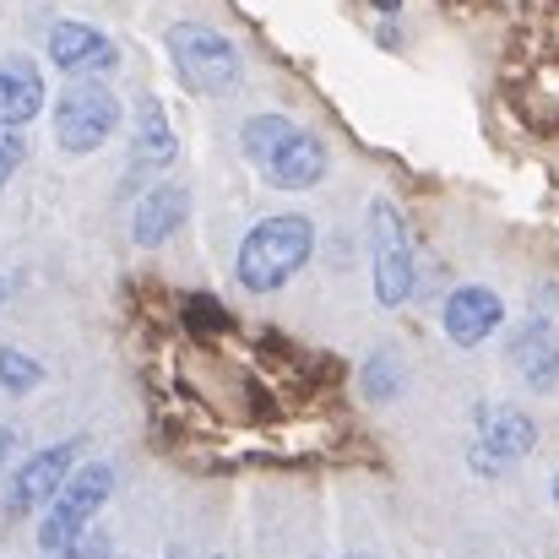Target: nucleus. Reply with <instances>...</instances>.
Here are the masks:
<instances>
[{
  "label": "nucleus",
  "instance_id": "6",
  "mask_svg": "<svg viewBox=\"0 0 559 559\" xmlns=\"http://www.w3.org/2000/svg\"><path fill=\"white\" fill-rule=\"evenodd\" d=\"M370 266H374V305H380V310L407 305L418 266H413V245H407L402 212H396L385 195L370 201Z\"/></svg>",
  "mask_w": 559,
  "mask_h": 559
},
{
  "label": "nucleus",
  "instance_id": "15",
  "mask_svg": "<svg viewBox=\"0 0 559 559\" xmlns=\"http://www.w3.org/2000/svg\"><path fill=\"white\" fill-rule=\"evenodd\" d=\"M44 385V365L33 354H22L16 343H0V391L5 396H27Z\"/></svg>",
  "mask_w": 559,
  "mask_h": 559
},
{
  "label": "nucleus",
  "instance_id": "1",
  "mask_svg": "<svg viewBox=\"0 0 559 559\" xmlns=\"http://www.w3.org/2000/svg\"><path fill=\"white\" fill-rule=\"evenodd\" d=\"M239 153L261 169V180L272 190H310L332 169L326 142L288 115H250L239 126Z\"/></svg>",
  "mask_w": 559,
  "mask_h": 559
},
{
  "label": "nucleus",
  "instance_id": "2",
  "mask_svg": "<svg viewBox=\"0 0 559 559\" xmlns=\"http://www.w3.org/2000/svg\"><path fill=\"white\" fill-rule=\"evenodd\" d=\"M316 255V223L305 212H277L261 217L234 255V277L245 294H277L283 283H294Z\"/></svg>",
  "mask_w": 559,
  "mask_h": 559
},
{
  "label": "nucleus",
  "instance_id": "16",
  "mask_svg": "<svg viewBox=\"0 0 559 559\" xmlns=\"http://www.w3.org/2000/svg\"><path fill=\"white\" fill-rule=\"evenodd\" d=\"M402 354L396 348H374L370 365H365V396L370 402H391L396 391H402Z\"/></svg>",
  "mask_w": 559,
  "mask_h": 559
},
{
  "label": "nucleus",
  "instance_id": "7",
  "mask_svg": "<svg viewBox=\"0 0 559 559\" xmlns=\"http://www.w3.org/2000/svg\"><path fill=\"white\" fill-rule=\"evenodd\" d=\"M511 365L533 391H549L559 380V294L538 288L527 305V321L511 337Z\"/></svg>",
  "mask_w": 559,
  "mask_h": 559
},
{
  "label": "nucleus",
  "instance_id": "24",
  "mask_svg": "<svg viewBox=\"0 0 559 559\" xmlns=\"http://www.w3.org/2000/svg\"><path fill=\"white\" fill-rule=\"evenodd\" d=\"M555 506H559V473H555Z\"/></svg>",
  "mask_w": 559,
  "mask_h": 559
},
{
  "label": "nucleus",
  "instance_id": "3",
  "mask_svg": "<svg viewBox=\"0 0 559 559\" xmlns=\"http://www.w3.org/2000/svg\"><path fill=\"white\" fill-rule=\"evenodd\" d=\"M109 495H115V462L71 467L66 484L49 495V511L38 516V555H60V549L82 544V533L93 527V516L104 511Z\"/></svg>",
  "mask_w": 559,
  "mask_h": 559
},
{
  "label": "nucleus",
  "instance_id": "22",
  "mask_svg": "<svg viewBox=\"0 0 559 559\" xmlns=\"http://www.w3.org/2000/svg\"><path fill=\"white\" fill-rule=\"evenodd\" d=\"M374 5H380V11H396V5H402V0H374Z\"/></svg>",
  "mask_w": 559,
  "mask_h": 559
},
{
  "label": "nucleus",
  "instance_id": "14",
  "mask_svg": "<svg viewBox=\"0 0 559 559\" xmlns=\"http://www.w3.org/2000/svg\"><path fill=\"white\" fill-rule=\"evenodd\" d=\"M38 109H44V76H38V66L33 60H22V55H11V60H0V126H33L38 120Z\"/></svg>",
  "mask_w": 559,
  "mask_h": 559
},
{
  "label": "nucleus",
  "instance_id": "21",
  "mask_svg": "<svg viewBox=\"0 0 559 559\" xmlns=\"http://www.w3.org/2000/svg\"><path fill=\"white\" fill-rule=\"evenodd\" d=\"M87 559H115V549H109V544H98V549H93Z\"/></svg>",
  "mask_w": 559,
  "mask_h": 559
},
{
  "label": "nucleus",
  "instance_id": "11",
  "mask_svg": "<svg viewBox=\"0 0 559 559\" xmlns=\"http://www.w3.org/2000/svg\"><path fill=\"white\" fill-rule=\"evenodd\" d=\"M445 337L456 343V348H478V343H489L495 332H500V321H506V305H500V294L495 288H484V283H467V288H456L451 299H445Z\"/></svg>",
  "mask_w": 559,
  "mask_h": 559
},
{
  "label": "nucleus",
  "instance_id": "18",
  "mask_svg": "<svg viewBox=\"0 0 559 559\" xmlns=\"http://www.w3.org/2000/svg\"><path fill=\"white\" fill-rule=\"evenodd\" d=\"M22 158H27V142H22V131H16V126H0V190L11 186V175L22 169Z\"/></svg>",
  "mask_w": 559,
  "mask_h": 559
},
{
  "label": "nucleus",
  "instance_id": "10",
  "mask_svg": "<svg viewBox=\"0 0 559 559\" xmlns=\"http://www.w3.org/2000/svg\"><path fill=\"white\" fill-rule=\"evenodd\" d=\"M44 49H49V66L66 71V76H104V71L120 66L115 38L104 27H93V22H76V16L55 22L49 38H44Z\"/></svg>",
  "mask_w": 559,
  "mask_h": 559
},
{
  "label": "nucleus",
  "instance_id": "4",
  "mask_svg": "<svg viewBox=\"0 0 559 559\" xmlns=\"http://www.w3.org/2000/svg\"><path fill=\"white\" fill-rule=\"evenodd\" d=\"M164 44H169V60H175V71H180V82H186L190 93H201V98L239 93L245 60H239V49L217 27H206V22H175L164 33Z\"/></svg>",
  "mask_w": 559,
  "mask_h": 559
},
{
  "label": "nucleus",
  "instance_id": "8",
  "mask_svg": "<svg viewBox=\"0 0 559 559\" xmlns=\"http://www.w3.org/2000/svg\"><path fill=\"white\" fill-rule=\"evenodd\" d=\"M473 424H478V462H484V473H500V467L522 462L538 445V424L522 407H511V402H478Z\"/></svg>",
  "mask_w": 559,
  "mask_h": 559
},
{
  "label": "nucleus",
  "instance_id": "23",
  "mask_svg": "<svg viewBox=\"0 0 559 559\" xmlns=\"http://www.w3.org/2000/svg\"><path fill=\"white\" fill-rule=\"evenodd\" d=\"M0 305H5V277H0Z\"/></svg>",
  "mask_w": 559,
  "mask_h": 559
},
{
  "label": "nucleus",
  "instance_id": "25",
  "mask_svg": "<svg viewBox=\"0 0 559 559\" xmlns=\"http://www.w3.org/2000/svg\"><path fill=\"white\" fill-rule=\"evenodd\" d=\"M354 559H365V555H354Z\"/></svg>",
  "mask_w": 559,
  "mask_h": 559
},
{
  "label": "nucleus",
  "instance_id": "9",
  "mask_svg": "<svg viewBox=\"0 0 559 559\" xmlns=\"http://www.w3.org/2000/svg\"><path fill=\"white\" fill-rule=\"evenodd\" d=\"M76 462H82V445H76V440H60V445L33 451L22 467H11L5 511H11V516H33L38 506H49V495L66 484V473H71Z\"/></svg>",
  "mask_w": 559,
  "mask_h": 559
},
{
  "label": "nucleus",
  "instance_id": "26",
  "mask_svg": "<svg viewBox=\"0 0 559 559\" xmlns=\"http://www.w3.org/2000/svg\"><path fill=\"white\" fill-rule=\"evenodd\" d=\"M169 559H175V555H169Z\"/></svg>",
  "mask_w": 559,
  "mask_h": 559
},
{
  "label": "nucleus",
  "instance_id": "20",
  "mask_svg": "<svg viewBox=\"0 0 559 559\" xmlns=\"http://www.w3.org/2000/svg\"><path fill=\"white\" fill-rule=\"evenodd\" d=\"M44 559H87V555H82V544H71V549H60V555H44Z\"/></svg>",
  "mask_w": 559,
  "mask_h": 559
},
{
  "label": "nucleus",
  "instance_id": "5",
  "mask_svg": "<svg viewBox=\"0 0 559 559\" xmlns=\"http://www.w3.org/2000/svg\"><path fill=\"white\" fill-rule=\"evenodd\" d=\"M120 115L126 109H120V98H115V87L104 76H71L60 87V98H55V142H60V153H71V158L98 153L120 131Z\"/></svg>",
  "mask_w": 559,
  "mask_h": 559
},
{
  "label": "nucleus",
  "instance_id": "12",
  "mask_svg": "<svg viewBox=\"0 0 559 559\" xmlns=\"http://www.w3.org/2000/svg\"><path fill=\"white\" fill-rule=\"evenodd\" d=\"M186 217H190V190L164 180V186H153L136 201V212H131V239H136L142 250H158V245H169V234H175Z\"/></svg>",
  "mask_w": 559,
  "mask_h": 559
},
{
  "label": "nucleus",
  "instance_id": "19",
  "mask_svg": "<svg viewBox=\"0 0 559 559\" xmlns=\"http://www.w3.org/2000/svg\"><path fill=\"white\" fill-rule=\"evenodd\" d=\"M5 456H11V429L0 424V467H5Z\"/></svg>",
  "mask_w": 559,
  "mask_h": 559
},
{
  "label": "nucleus",
  "instance_id": "17",
  "mask_svg": "<svg viewBox=\"0 0 559 559\" xmlns=\"http://www.w3.org/2000/svg\"><path fill=\"white\" fill-rule=\"evenodd\" d=\"M186 326L195 337H212V332H228V310L212 299V294H190L186 299Z\"/></svg>",
  "mask_w": 559,
  "mask_h": 559
},
{
  "label": "nucleus",
  "instance_id": "13",
  "mask_svg": "<svg viewBox=\"0 0 559 559\" xmlns=\"http://www.w3.org/2000/svg\"><path fill=\"white\" fill-rule=\"evenodd\" d=\"M180 158V136L164 115V104L153 93L136 98V120H131V164L136 169H169Z\"/></svg>",
  "mask_w": 559,
  "mask_h": 559
}]
</instances>
